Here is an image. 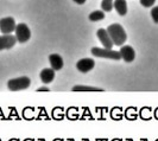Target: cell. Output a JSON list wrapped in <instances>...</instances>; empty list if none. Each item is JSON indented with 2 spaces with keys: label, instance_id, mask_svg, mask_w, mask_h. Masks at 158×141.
I'll return each mask as SVG.
<instances>
[{
  "label": "cell",
  "instance_id": "6da1fadb",
  "mask_svg": "<svg viewBox=\"0 0 158 141\" xmlns=\"http://www.w3.org/2000/svg\"><path fill=\"white\" fill-rule=\"evenodd\" d=\"M107 32H108V34H110V37H111L114 45L120 46L126 42V32H125L124 27L120 24H111L107 27Z\"/></svg>",
  "mask_w": 158,
  "mask_h": 141
},
{
  "label": "cell",
  "instance_id": "ba28073f",
  "mask_svg": "<svg viewBox=\"0 0 158 141\" xmlns=\"http://www.w3.org/2000/svg\"><path fill=\"white\" fill-rule=\"evenodd\" d=\"M120 56H121V58L127 63H131L135 61V50H133V47L130 46V45H124V46H121L120 49Z\"/></svg>",
  "mask_w": 158,
  "mask_h": 141
},
{
  "label": "cell",
  "instance_id": "52a82bcc",
  "mask_svg": "<svg viewBox=\"0 0 158 141\" xmlns=\"http://www.w3.org/2000/svg\"><path fill=\"white\" fill-rule=\"evenodd\" d=\"M96 34H98V38L100 39V42L102 43V45L105 49H112V47H113L114 44H113V42H112L107 30H105V29H99L98 32H96Z\"/></svg>",
  "mask_w": 158,
  "mask_h": 141
},
{
  "label": "cell",
  "instance_id": "30bf717a",
  "mask_svg": "<svg viewBox=\"0 0 158 141\" xmlns=\"http://www.w3.org/2000/svg\"><path fill=\"white\" fill-rule=\"evenodd\" d=\"M49 62H50V65H51V69H54L55 71L61 70L63 68V58L57 54H52V55L49 56Z\"/></svg>",
  "mask_w": 158,
  "mask_h": 141
},
{
  "label": "cell",
  "instance_id": "8fae6325",
  "mask_svg": "<svg viewBox=\"0 0 158 141\" xmlns=\"http://www.w3.org/2000/svg\"><path fill=\"white\" fill-rule=\"evenodd\" d=\"M55 79V70L51 69V68H47V69H43L40 71V79L44 84H49L51 83Z\"/></svg>",
  "mask_w": 158,
  "mask_h": 141
},
{
  "label": "cell",
  "instance_id": "7a4b0ae2",
  "mask_svg": "<svg viewBox=\"0 0 158 141\" xmlns=\"http://www.w3.org/2000/svg\"><path fill=\"white\" fill-rule=\"evenodd\" d=\"M92 55L95 57H100V58H107V59H114V61H118L121 58L120 52L115 51L113 49H101V47H93L92 49Z\"/></svg>",
  "mask_w": 158,
  "mask_h": 141
},
{
  "label": "cell",
  "instance_id": "ac0fdd59",
  "mask_svg": "<svg viewBox=\"0 0 158 141\" xmlns=\"http://www.w3.org/2000/svg\"><path fill=\"white\" fill-rule=\"evenodd\" d=\"M73 1H74V2H76L77 5H83V4H85L87 0H73Z\"/></svg>",
  "mask_w": 158,
  "mask_h": 141
},
{
  "label": "cell",
  "instance_id": "d6986e66",
  "mask_svg": "<svg viewBox=\"0 0 158 141\" xmlns=\"http://www.w3.org/2000/svg\"><path fill=\"white\" fill-rule=\"evenodd\" d=\"M37 91H49V88H47V87H40V88L37 89Z\"/></svg>",
  "mask_w": 158,
  "mask_h": 141
},
{
  "label": "cell",
  "instance_id": "7c38bea8",
  "mask_svg": "<svg viewBox=\"0 0 158 141\" xmlns=\"http://www.w3.org/2000/svg\"><path fill=\"white\" fill-rule=\"evenodd\" d=\"M113 7L118 12L120 16H125L127 13V2L126 0H114L113 1Z\"/></svg>",
  "mask_w": 158,
  "mask_h": 141
},
{
  "label": "cell",
  "instance_id": "277c9868",
  "mask_svg": "<svg viewBox=\"0 0 158 141\" xmlns=\"http://www.w3.org/2000/svg\"><path fill=\"white\" fill-rule=\"evenodd\" d=\"M15 32H16V38L18 43H25L31 38V31L26 24H18Z\"/></svg>",
  "mask_w": 158,
  "mask_h": 141
},
{
  "label": "cell",
  "instance_id": "5bb4252c",
  "mask_svg": "<svg viewBox=\"0 0 158 141\" xmlns=\"http://www.w3.org/2000/svg\"><path fill=\"white\" fill-rule=\"evenodd\" d=\"M105 18V12L103 11H94L89 14V20L90 22H99Z\"/></svg>",
  "mask_w": 158,
  "mask_h": 141
},
{
  "label": "cell",
  "instance_id": "4fadbf2b",
  "mask_svg": "<svg viewBox=\"0 0 158 141\" xmlns=\"http://www.w3.org/2000/svg\"><path fill=\"white\" fill-rule=\"evenodd\" d=\"M73 91H103V89L96 88V87L75 86V87H73Z\"/></svg>",
  "mask_w": 158,
  "mask_h": 141
},
{
  "label": "cell",
  "instance_id": "9a60e30c",
  "mask_svg": "<svg viewBox=\"0 0 158 141\" xmlns=\"http://www.w3.org/2000/svg\"><path fill=\"white\" fill-rule=\"evenodd\" d=\"M113 1L114 0H102L101 8H102L103 12H111L113 10Z\"/></svg>",
  "mask_w": 158,
  "mask_h": 141
},
{
  "label": "cell",
  "instance_id": "3957f363",
  "mask_svg": "<svg viewBox=\"0 0 158 141\" xmlns=\"http://www.w3.org/2000/svg\"><path fill=\"white\" fill-rule=\"evenodd\" d=\"M31 81L26 76H22V77H17V79H12L7 82V88L12 91H18V90H24L27 89L30 87Z\"/></svg>",
  "mask_w": 158,
  "mask_h": 141
},
{
  "label": "cell",
  "instance_id": "9c48e42d",
  "mask_svg": "<svg viewBox=\"0 0 158 141\" xmlns=\"http://www.w3.org/2000/svg\"><path fill=\"white\" fill-rule=\"evenodd\" d=\"M94 65H95V62L94 59H92V58H82V59H80L79 62L76 63L77 70L83 72V74H86V72L92 70L94 68Z\"/></svg>",
  "mask_w": 158,
  "mask_h": 141
},
{
  "label": "cell",
  "instance_id": "5b68a950",
  "mask_svg": "<svg viewBox=\"0 0 158 141\" xmlns=\"http://www.w3.org/2000/svg\"><path fill=\"white\" fill-rule=\"evenodd\" d=\"M16 20L12 17H6L0 19V31L4 34H10L16 30Z\"/></svg>",
  "mask_w": 158,
  "mask_h": 141
},
{
  "label": "cell",
  "instance_id": "e0dca14e",
  "mask_svg": "<svg viewBox=\"0 0 158 141\" xmlns=\"http://www.w3.org/2000/svg\"><path fill=\"white\" fill-rule=\"evenodd\" d=\"M156 0H140V4H142L144 7H152L155 5Z\"/></svg>",
  "mask_w": 158,
  "mask_h": 141
},
{
  "label": "cell",
  "instance_id": "2e32d148",
  "mask_svg": "<svg viewBox=\"0 0 158 141\" xmlns=\"http://www.w3.org/2000/svg\"><path fill=\"white\" fill-rule=\"evenodd\" d=\"M151 17L153 19V22L156 24H158V6H155L151 10Z\"/></svg>",
  "mask_w": 158,
  "mask_h": 141
},
{
  "label": "cell",
  "instance_id": "8992f818",
  "mask_svg": "<svg viewBox=\"0 0 158 141\" xmlns=\"http://www.w3.org/2000/svg\"><path fill=\"white\" fill-rule=\"evenodd\" d=\"M16 43V36H12V34H2V36H0V51L13 47Z\"/></svg>",
  "mask_w": 158,
  "mask_h": 141
}]
</instances>
